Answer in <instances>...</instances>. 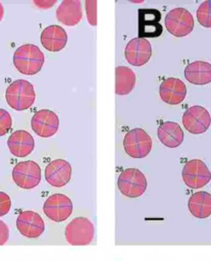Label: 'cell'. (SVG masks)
I'll list each match as a JSON object with an SVG mask.
<instances>
[{
    "label": "cell",
    "instance_id": "6da1fadb",
    "mask_svg": "<svg viewBox=\"0 0 211 261\" xmlns=\"http://www.w3.org/2000/svg\"><path fill=\"white\" fill-rule=\"evenodd\" d=\"M45 61L43 52L38 46L25 44L18 47L13 54V64L22 74L33 75L38 73Z\"/></svg>",
    "mask_w": 211,
    "mask_h": 261
},
{
    "label": "cell",
    "instance_id": "7a4b0ae2",
    "mask_svg": "<svg viewBox=\"0 0 211 261\" xmlns=\"http://www.w3.org/2000/svg\"><path fill=\"white\" fill-rule=\"evenodd\" d=\"M7 104L14 110L21 111L30 108L36 99L34 86L25 80H16L6 89Z\"/></svg>",
    "mask_w": 211,
    "mask_h": 261
},
{
    "label": "cell",
    "instance_id": "3957f363",
    "mask_svg": "<svg viewBox=\"0 0 211 261\" xmlns=\"http://www.w3.org/2000/svg\"><path fill=\"white\" fill-rule=\"evenodd\" d=\"M94 225L87 217H75L65 227L64 236L72 246L89 245L94 239Z\"/></svg>",
    "mask_w": 211,
    "mask_h": 261
},
{
    "label": "cell",
    "instance_id": "277c9868",
    "mask_svg": "<svg viewBox=\"0 0 211 261\" xmlns=\"http://www.w3.org/2000/svg\"><path fill=\"white\" fill-rule=\"evenodd\" d=\"M117 186L122 195L128 198H137L145 193L147 178L138 168H127L119 174Z\"/></svg>",
    "mask_w": 211,
    "mask_h": 261
},
{
    "label": "cell",
    "instance_id": "5b68a950",
    "mask_svg": "<svg viewBox=\"0 0 211 261\" xmlns=\"http://www.w3.org/2000/svg\"><path fill=\"white\" fill-rule=\"evenodd\" d=\"M152 148L151 137L142 128H133L128 130L123 139V149L125 153L133 158L146 157Z\"/></svg>",
    "mask_w": 211,
    "mask_h": 261
},
{
    "label": "cell",
    "instance_id": "8992f818",
    "mask_svg": "<svg viewBox=\"0 0 211 261\" xmlns=\"http://www.w3.org/2000/svg\"><path fill=\"white\" fill-rule=\"evenodd\" d=\"M165 28L174 37H184L194 29V17L184 8L176 7L165 16Z\"/></svg>",
    "mask_w": 211,
    "mask_h": 261
},
{
    "label": "cell",
    "instance_id": "52a82bcc",
    "mask_svg": "<svg viewBox=\"0 0 211 261\" xmlns=\"http://www.w3.org/2000/svg\"><path fill=\"white\" fill-rule=\"evenodd\" d=\"M183 182L191 189H200L206 186L211 179V171L206 163L200 159L188 161L181 172Z\"/></svg>",
    "mask_w": 211,
    "mask_h": 261
},
{
    "label": "cell",
    "instance_id": "ba28073f",
    "mask_svg": "<svg viewBox=\"0 0 211 261\" xmlns=\"http://www.w3.org/2000/svg\"><path fill=\"white\" fill-rule=\"evenodd\" d=\"M12 178L21 189L36 188L41 181V168L33 160L18 162L13 167Z\"/></svg>",
    "mask_w": 211,
    "mask_h": 261
},
{
    "label": "cell",
    "instance_id": "9c48e42d",
    "mask_svg": "<svg viewBox=\"0 0 211 261\" xmlns=\"http://www.w3.org/2000/svg\"><path fill=\"white\" fill-rule=\"evenodd\" d=\"M43 211L49 219L55 222H61L70 216L72 202L63 194H53L45 201Z\"/></svg>",
    "mask_w": 211,
    "mask_h": 261
},
{
    "label": "cell",
    "instance_id": "30bf717a",
    "mask_svg": "<svg viewBox=\"0 0 211 261\" xmlns=\"http://www.w3.org/2000/svg\"><path fill=\"white\" fill-rule=\"evenodd\" d=\"M182 124L191 134H203L211 124V116L206 108L195 105L184 111L182 115Z\"/></svg>",
    "mask_w": 211,
    "mask_h": 261
},
{
    "label": "cell",
    "instance_id": "8fae6325",
    "mask_svg": "<svg viewBox=\"0 0 211 261\" xmlns=\"http://www.w3.org/2000/svg\"><path fill=\"white\" fill-rule=\"evenodd\" d=\"M31 126L36 135L42 138H49L56 134L59 127L57 114L49 109L37 111L31 120Z\"/></svg>",
    "mask_w": 211,
    "mask_h": 261
},
{
    "label": "cell",
    "instance_id": "7c38bea8",
    "mask_svg": "<svg viewBox=\"0 0 211 261\" xmlns=\"http://www.w3.org/2000/svg\"><path fill=\"white\" fill-rule=\"evenodd\" d=\"M152 55V48L149 41L143 38H134L125 46L124 56L130 65L142 66L146 64Z\"/></svg>",
    "mask_w": 211,
    "mask_h": 261
},
{
    "label": "cell",
    "instance_id": "4fadbf2b",
    "mask_svg": "<svg viewBox=\"0 0 211 261\" xmlns=\"http://www.w3.org/2000/svg\"><path fill=\"white\" fill-rule=\"evenodd\" d=\"M16 227L22 236L35 239L39 238L44 232L45 223L37 212L27 210L18 214L16 218Z\"/></svg>",
    "mask_w": 211,
    "mask_h": 261
},
{
    "label": "cell",
    "instance_id": "5bb4252c",
    "mask_svg": "<svg viewBox=\"0 0 211 261\" xmlns=\"http://www.w3.org/2000/svg\"><path fill=\"white\" fill-rule=\"evenodd\" d=\"M139 38L158 37L162 33V27L159 23L161 13L156 9L139 10Z\"/></svg>",
    "mask_w": 211,
    "mask_h": 261
},
{
    "label": "cell",
    "instance_id": "9a60e30c",
    "mask_svg": "<svg viewBox=\"0 0 211 261\" xmlns=\"http://www.w3.org/2000/svg\"><path fill=\"white\" fill-rule=\"evenodd\" d=\"M71 177V166L64 159H55L45 168V178L55 188L64 187Z\"/></svg>",
    "mask_w": 211,
    "mask_h": 261
},
{
    "label": "cell",
    "instance_id": "2e32d148",
    "mask_svg": "<svg viewBox=\"0 0 211 261\" xmlns=\"http://www.w3.org/2000/svg\"><path fill=\"white\" fill-rule=\"evenodd\" d=\"M160 98L169 105L181 103L187 95L184 83L176 77H168L162 82L159 88Z\"/></svg>",
    "mask_w": 211,
    "mask_h": 261
},
{
    "label": "cell",
    "instance_id": "e0dca14e",
    "mask_svg": "<svg viewBox=\"0 0 211 261\" xmlns=\"http://www.w3.org/2000/svg\"><path fill=\"white\" fill-rule=\"evenodd\" d=\"M7 146L10 153L15 157H24L33 152L35 141L30 133L19 129L10 135Z\"/></svg>",
    "mask_w": 211,
    "mask_h": 261
},
{
    "label": "cell",
    "instance_id": "ac0fdd59",
    "mask_svg": "<svg viewBox=\"0 0 211 261\" xmlns=\"http://www.w3.org/2000/svg\"><path fill=\"white\" fill-rule=\"evenodd\" d=\"M56 18L67 27L76 25L83 18L81 1L63 0L56 9Z\"/></svg>",
    "mask_w": 211,
    "mask_h": 261
},
{
    "label": "cell",
    "instance_id": "d6986e66",
    "mask_svg": "<svg viewBox=\"0 0 211 261\" xmlns=\"http://www.w3.org/2000/svg\"><path fill=\"white\" fill-rule=\"evenodd\" d=\"M41 44L50 52H57L63 49L67 42V35L60 25H49L41 33Z\"/></svg>",
    "mask_w": 211,
    "mask_h": 261
},
{
    "label": "cell",
    "instance_id": "ffe728a7",
    "mask_svg": "<svg viewBox=\"0 0 211 261\" xmlns=\"http://www.w3.org/2000/svg\"><path fill=\"white\" fill-rule=\"evenodd\" d=\"M159 141L168 148H176L183 141V132L178 123L173 121L162 122L157 130Z\"/></svg>",
    "mask_w": 211,
    "mask_h": 261
},
{
    "label": "cell",
    "instance_id": "44dd1931",
    "mask_svg": "<svg viewBox=\"0 0 211 261\" xmlns=\"http://www.w3.org/2000/svg\"><path fill=\"white\" fill-rule=\"evenodd\" d=\"M184 77L194 85H207L211 83V63L201 60L191 62L184 68Z\"/></svg>",
    "mask_w": 211,
    "mask_h": 261
},
{
    "label": "cell",
    "instance_id": "7402d4cb",
    "mask_svg": "<svg viewBox=\"0 0 211 261\" xmlns=\"http://www.w3.org/2000/svg\"><path fill=\"white\" fill-rule=\"evenodd\" d=\"M191 214L197 218H207L211 215V194L200 191L193 194L188 202Z\"/></svg>",
    "mask_w": 211,
    "mask_h": 261
},
{
    "label": "cell",
    "instance_id": "603a6c76",
    "mask_svg": "<svg viewBox=\"0 0 211 261\" xmlns=\"http://www.w3.org/2000/svg\"><path fill=\"white\" fill-rule=\"evenodd\" d=\"M136 85V74L127 66H116L115 68V93L117 95L129 94Z\"/></svg>",
    "mask_w": 211,
    "mask_h": 261
},
{
    "label": "cell",
    "instance_id": "cb8c5ba5",
    "mask_svg": "<svg viewBox=\"0 0 211 261\" xmlns=\"http://www.w3.org/2000/svg\"><path fill=\"white\" fill-rule=\"evenodd\" d=\"M199 23L205 28H211V0L200 4L196 12Z\"/></svg>",
    "mask_w": 211,
    "mask_h": 261
},
{
    "label": "cell",
    "instance_id": "d4e9b609",
    "mask_svg": "<svg viewBox=\"0 0 211 261\" xmlns=\"http://www.w3.org/2000/svg\"><path fill=\"white\" fill-rule=\"evenodd\" d=\"M86 13L88 22L95 27L97 24V1L96 0H87L85 2Z\"/></svg>",
    "mask_w": 211,
    "mask_h": 261
},
{
    "label": "cell",
    "instance_id": "484cf974",
    "mask_svg": "<svg viewBox=\"0 0 211 261\" xmlns=\"http://www.w3.org/2000/svg\"><path fill=\"white\" fill-rule=\"evenodd\" d=\"M12 125V119L8 111L0 108V137L8 133Z\"/></svg>",
    "mask_w": 211,
    "mask_h": 261
},
{
    "label": "cell",
    "instance_id": "4316f807",
    "mask_svg": "<svg viewBox=\"0 0 211 261\" xmlns=\"http://www.w3.org/2000/svg\"><path fill=\"white\" fill-rule=\"evenodd\" d=\"M11 207V200L9 196L4 193L0 192V216L7 214Z\"/></svg>",
    "mask_w": 211,
    "mask_h": 261
},
{
    "label": "cell",
    "instance_id": "83f0119b",
    "mask_svg": "<svg viewBox=\"0 0 211 261\" xmlns=\"http://www.w3.org/2000/svg\"><path fill=\"white\" fill-rule=\"evenodd\" d=\"M8 238H9V228L4 221L0 220V246L6 244L8 241Z\"/></svg>",
    "mask_w": 211,
    "mask_h": 261
},
{
    "label": "cell",
    "instance_id": "f1b7e54d",
    "mask_svg": "<svg viewBox=\"0 0 211 261\" xmlns=\"http://www.w3.org/2000/svg\"><path fill=\"white\" fill-rule=\"evenodd\" d=\"M55 3V1H53L52 3H50L49 1H41V2H35V4H37V5H39L40 7H42V8H47V6H52L53 4Z\"/></svg>",
    "mask_w": 211,
    "mask_h": 261
},
{
    "label": "cell",
    "instance_id": "f546056e",
    "mask_svg": "<svg viewBox=\"0 0 211 261\" xmlns=\"http://www.w3.org/2000/svg\"><path fill=\"white\" fill-rule=\"evenodd\" d=\"M3 15H4V8H3V5H2V3L0 2V21L2 20V18H3Z\"/></svg>",
    "mask_w": 211,
    "mask_h": 261
}]
</instances>
